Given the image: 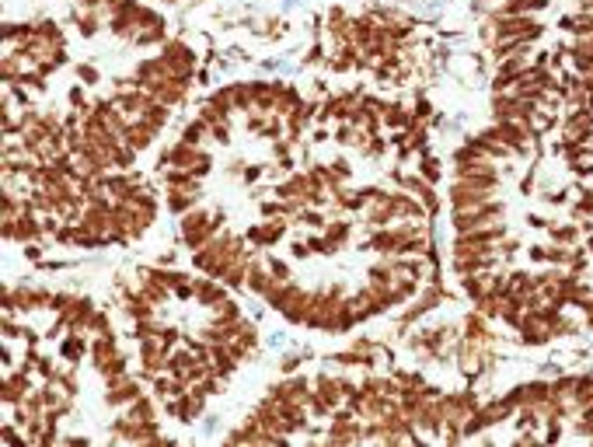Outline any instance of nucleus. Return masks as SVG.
Returning a JSON list of instances; mask_svg holds the SVG:
<instances>
[{
	"instance_id": "26",
	"label": "nucleus",
	"mask_w": 593,
	"mask_h": 447,
	"mask_svg": "<svg viewBox=\"0 0 593 447\" xmlns=\"http://www.w3.org/2000/svg\"><path fill=\"white\" fill-rule=\"evenodd\" d=\"M81 77H84L88 84H95V81H98V70H95V67H81Z\"/></svg>"
},
{
	"instance_id": "14",
	"label": "nucleus",
	"mask_w": 593,
	"mask_h": 447,
	"mask_svg": "<svg viewBox=\"0 0 593 447\" xmlns=\"http://www.w3.org/2000/svg\"><path fill=\"white\" fill-rule=\"evenodd\" d=\"M35 36H42V39H49L53 46H63V36H60V25H53V22H39V25H35Z\"/></svg>"
},
{
	"instance_id": "15",
	"label": "nucleus",
	"mask_w": 593,
	"mask_h": 447,
	"mask_svg": "<svg viewBox=\"0 0 593 447\" xmlns=\"http://www.w3.org/2000/svg\"><path fill=\"white\" fill-rule=\"evenodd\" d=\"M206 130H209V126H206L203 119H199V123H189V126H185V133H182V140H185L189 147H196V143L203 140V133H206Z\"/></svg>"
},
{
	"instance_id": "10",
	"label": "nucleus",
	"mask_w": 593,
	"mask_h": 447,
	"mask_svg": "<svg viewBox=\"0 0 593 447\" xmlns=\"http://www.w3.org/2000/svg\"><path fill=\"white\" fill-rule=\"evenodd\" d=\"M42 231H39V224L29 217V213H22L18 220H15V238H22V242H32V238H39Z\"/></svg>"
},
{
	"instance_id": "18",
	"label": "nucleus",
	"mask_w": 593,
	"mask_h": 447,
	"mask_svg": "<svg viewBox=\"0 0 593 447\" xmlns=\"http://www.w3.org/2000/svg\"><path fill=\"white\" fill-rule=\"evenodd\" d=\"M353 60H356V49H353V46H346V49L335 56V63H332V67H335V70H349V67H353Z\"/></svg>"
},
{
	"instance_id": "19",
	"label": "nucleus",
	"mask_w": 593,
	"mask_h": 447,
	"mask_svg": "<svg viewBox=\"0 0 593 447\" xmlns=\"http://www.w3.org/2000/svg\"><path fill=\"white\" fill-rule=\"evenodd\" d=\"M91 332H98V336H112V329H109V318L102 315V311H95L91 315V325H88Z\"/></svg>"
},
{
	"instance_id": "29",
	"label": "nucleus",
	"mask_w": 593,
	"mask_h": 447,
	"mask_svg": "<svg viewBox=\"0 0 593 447\" xmlns=\"http://www.w3.org/2000/svg\"><path fill=\"white\" fill-rule=\"evenodd\" d=\"M586 318H590V329H593V311H590V315H586Z\"/></svg>"
},
{
	"instance_id": "16",
	"label": "nucleus",
	"mask_w": 593,
	"mask_h": 447,
	"mask_svg": "<svg viewBox=\"0 0 593 447\" xmlns=\"http://www.w3.org/2000/svg\"><path fill=\"white\" fill-rule=\"evenodd\" d=\"M325 238L332 242V249L346 245V238H349V224H332V228H329V235H325Z\"/></svg>"
},
{
	"instance_id": "2",
	"label": "nucleus",
	"mask_w": 593,
	"mask_h": 447,
	"mask_svg": "<svg viewBox=\"0 0 593 447\" xmlns=\"http://www.w3.org/2000/svg\"><path fill=\"white\" fill-rule=\"evenodd\" d=\"M496 29H499V36H513L523 42H534L541 36V25L527 15H496Z\"/></svg>"
},
{
	"instance_id": "6",
	"label": "nucleus",
	"mask_w": 593,
	"mask_h": 447,
	"mask_svg": "<svg viewBox=\"0 0 593 447\" xmlns=\"http://www.w3.org/2000/svg\"><path fill=\"white\" fill-rule=\"evenodd\" d=\"M136 398H140V384L133 377H126V381L109 388V405H126V402H136Z\"/></svg>"
},
{
	"instance_id": "25",
	"label": "nucleus",
	"mask_w": 593,
	"mask_h": 447,
	"mask_svg": "<svg viewBox=\"0 0 593 447\" xmlns=\"http://www.w3.org/2000/svg\"><path fill=\"white\" fill-rule=\"evenodd\" d=\"M301 220H304V224H311V228H322V217H318L315 210H304V213H301Z\"/></svg>"
},
{
	"instance_id": "20",
	"label": "nucleus",
	"mask_w": 593,
	"mask_h": 447,
	"mask_svg": "<svg viewBox=\"0 0 593 447\" xmlns=\"http://www.w3.org/2000/svg\"><path fill=\"white\" fill-rule=\"evenodd\" d=\"M572 29H576V36L583 39V36H593V18L590 15H583V18H576L572 22Z\"/></svg>"
},
{
	"instance_id": "9",
	"label": "nucleus",
	"mask_w": 593,
	"mask_h": 447,
	"mask_svg": "<svg viewBox=\"0 0 593 447\" xmlns=\"http://www.w3.org/2000/svg\"><path fill=\"white\" fill-rule=\"evenodd\" d=\"M196 297H199L203 304H220V301H223V287L213 283V280H199V283H196Z\"/></svg>"
},
{
	"instance_id": "1",
	"label": "nucleus",
	"mask_w": 593,
	"mask_h": 447,
	"mask_svg": "<svg viewBox=\"0 0 593 447\" xmlns=\"http://www.w3.org/2000/svg\"><path fill=\"white\" fill-rule=\"evenodd\" d=\"M161 60H164V67H168V77L189 81L192 70H196V56H192V49H189L185 42H168V46L161 49Z\"/></svg>"
},
{
	"instance_id": "27",
	"label": "nucleus",
	"mask_w": 593,
	"mask_h": 447,
	"mask_svg": "<svg viewBox=\"0 0 593 447\" xmlns=\"http://www.w3.org/2000/svg\"><path fill=\"white\" fill-rule=\"evenodd\" d=\"M579 84H583V88H586V91H590V95H593V70H586V74H583V81H579Z\"/></svg>"
},
{
	"instance_id": "7",
	"label": "nucleus",
	"mask_w": 593,
	"mask_h": 447,
	"mask_svg": "<svg viewBox=\"0 0 593 447\" xmlns=\"http://www.w3.org/2000/svg\"><path fill=\"white\" fill-rule=\"evenodd\" d=\"M25 391H29V377H25V370L4 381V402H8V405H18V402L25 398Z\"/></svg>"
},
{
	"instance_id": "21",
	"label": "nucleus",
	"mask_w": 593,
	"mask_h": 447,
	"mask_svg": "<svg viewBox=\"0 0 593 447\" xmlns=\"http://www.w3.org/2000/svg\"><path fill=\"white\" fill-rule=\"evenodd\" d=\"M422 178H426V182H436V178H440V164H436L433 157L422 161Z\"/></svg>"
},
{
	"instance_id": "17",
	"label": "nucleus",
	"mask_w": 593,
	"mask_h": 447,
	"mask_svg": "<svg viewBox=\"0 0 593 447\" xmlns=\"http://www.w3.org/2000/svg\"><path fill=\"white\" fill-rule=\"evenodd\" d=\"M576 238H579L576 228H551V242H555V245H572Z\"/></svg>"
},
{
	"instance_id": "24",
	"label": "nucleus",
	"mask_w": 593,
	"mask_h": 447,
	"mask_svg": "<svg viewBox=\"0 0 593 447\" xmlns=\"http://www.w3.org/2000/svg\"><path fill=\"white\" fill-rule=\"evenodd\" d=\"M15 60H18V56H8V60H4V81H8V84H11L15 74H18V63H15Z\"/></svg>"
},
{
	"instance_id": "5",
	"label": "nucleus",
	"mask_w": 593,
	"mask_h": 447,
	"mask_svg": "<svg viewBox=\"0 0 593 447\" xmlns=\"http://www.w3.org/2000/svg\"><path fill=\"white\" fill-rule=\"evenodd\" d=\"M157 130L154 126H147L143 119H136V123H129V130H126V136H122V143H129L133 150H143L147 143H150V136H154Z\"/></svg>"
},
{
	"instance_id": "12",
	"label": "nucleus",
	"mask_w": 593,
	"mask_h": 447,
	"mask_svg": "<svg viewBox=\"0 0 593 447\" xmlns=\"http://www.w3.org/2000/svg\"><path fill=\"white\" fill-rule=\"evenodd\" d=\"M213 311H216V322H220V325H234V322H241V315H237V304H234V301H220V304H213Z\"/></svg>"
},
{
	"instance_id": "23",
	"label": "nucleus",
	"mask_w": 593,
	"mask_h": 447,
	"mask_svg": "<svg viewBox=\"0 0 593 447\" xmlns=\"http://www.w3.org/2000/svg\"><path fill=\"white\" fill-rule=\"evenodd\" d=\"M269 273H272L276 280H290V266H286V262H276V259H272V262H269Z\"/></svg>"
},
{
	"instance_id": "8",
	"label": "nucleus",
	"mask_w": 593,
	"mask_h": 447,
	"mask_svg": "<svg viewBox=\"0 0 593 447\" xmlns=\"http://www.w3.org/2000/svg\"><path fill=\"white\" fill-rule=\"evenodd\" d=\"M572 56H576V70H579V74L593 70V36H583Z\"/></svg>"
},
{
	"instance_id": "30",
	"label": "nucleus",
	"mask_w": 593,
	"mask_h": 447,
	"mask_svg": "<svg viewBox=\"0 0 593 447\" xmlns=\"http://www.w3.org/2000/svg\"><path fill=\"white\" fill-rule=\"evenodd\" d=\"M590 249H593V235H590Z\"/></svg>"
},
{
	"instance_id": "13",
	"label": "nucleus",
	"mask_w": 593,
	"mask_h": 447,
	"mask_svg": "<svg viewBox=\"0 0 593 447\" xmlns=\"http://www.w3.org/2000/svg\"><path fill=\"white\" fill-rule=\"evenodd\" d=\"M84 350H88V346H84V339H81L77 332H70V339L63 343V356H67V360H81V356H84Z\"/></svg>"
},
{
	"instance_id": "3",
	"label": "nucleus",
	"mask_w": 593,
	"mask_h": 447,
	"mask_svg": "<svg viewBox=\"0 0 593 447\" xmlns=\"http://www.w3.org/2000/svg\"><path fill=\"white\" fill-rule=\"evenodd\" d=\"M548 395H551V384H544V381H530V384H520V388L509 391V398H513L520 409H523V405L537 409L541 402H548Z\"/></svg>"
},
{
	"instance_id": "22",
	"label": "nucleus",
	"mask_w": 593,
	"mask_h": 447,
	"mask_svg": "<svg viewBox=\"0 0 593 447\" xmlns=\"http://www.w3.org/2000/svg\"><path fill=\"white\" fill-rule=\"evenodd\" d=\"M77 25H81V32H84V36H95L98 18H95V15H84V18H81V15H77Z\"/></svg>"
},
{
	"instance_id": "11",
	"label": "nucleus",
	"mask_w": 593,
	"mask_h": 447,
	"mask_svg": "<svg viewBox=\"0 0 593 447\" xmlns=\"http://www.w3.org/2000/svg\"><path fill=\"white\" fill-rule=\"evenodd\" d=\"M192 203H196V192H182V189H171V196H168V206H171L175 213H189V210H192Z\"/></svg>"
},
{
	"instance_id": "4",
	"label": "nucleus",
	"mask_w": 593,
	"mask_h": 447,
	"mask_svg": "<svg viewBox=\"0 0 593 447\" xmlns=\"http://www.w3.org/2000/svg\"><path fill=\"white\" fill-rule=\"evenodd\" d=\"M283 235H286V224H283L279 217L269 220V224H262V228H251V231H248V238H251L255 245H276Z\"/></svg>"
},
{
	"instance_id": "28",
	"label": "nucleus",
	"mask_w": 593,
	"mask_h": 447,
	"mask_svg": "<svg viewBox=\"0 0 593 447\" xmlns=\"http://www.w3.org/2000/svg\"><path fill=\"white\" fill-rule=\"evenodd\" d=\"M70 105H84V91L74 88V91H70Z\"/></svg>"
}]
</instances>
